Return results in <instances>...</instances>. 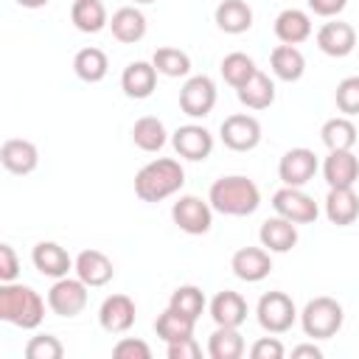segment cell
Segmentation results:
<instances>
[{
  "mask_svg": "<svg viewBox=\"0 0 359 359\" xmlns=\"http://www.w3.org/2000/svg\"><path fill=\"white\" fill-rule=\"evenodd\" d=\"M208 202L213 210H219L224 216H250L261 205V191L250 177L230 174V177H219L210 185Z\"/></svg>",
  "mask_w": 359,
  "mask_h": 359,
  "instance_id": "1",
  "label": "cell"
},
{
  "mask_svg": "<svg viewBox=\"0 0 359 359\" xmlns=\"http://www.w3.org/2000/svg\"><path fill=\"white\" fill-rule=\"evenodd\" d=\"M185 182V171L171 157H157L135 174V194L143 202H163L177 194Z\"/></svg>",
  "mask_w": 359,
  "mask_h": 359,
  "instance_id": "2",
  "label": "cell"
},
{
  "mask_svg": "<svg viewBox=\"0 0 359 359\" xmlns=\"http://www.w3.org/2000/svg\"><path fill=\"white\" fill-rule=\"evenodd\" d=\"M45 317V300L22 283H3L0 286V320L11 323L22 331H31Z\"/></svg>",
  "mask_w": 359,
  "mask_h": 359,
  "instance_id": "3",
  "label": "cell"
},
{
  "mask_svg": "<svg viewBox=\"0 0 359 359\" xmlns=\"http://www.w3.org/2000/svg\"><path fill=\"white\" fill-rule=\"evenodd\" d=\"M345 311L334 297H314L306 303V309L300 311V325L306 331V337L311 339H328L342 328Z\"/></svg>",
  "mask_w": 359,
  "mask_h": 359,
  "instance_id": "4",
  "label": "cell"
},
{
  "mask_svg": "<svg viewBox=\"0 0 359 359\" xmlns=\"http://www.w3.org/2000/svg\"><path fill=\"white\" fill-rule=\"evenodd\" d=\"M255 314H258V325L264 331H269V334H283L297 320L294 300L286 292H266V294H261V300L255 306Z\"/></svg>",
  "mask_w": 359,
  "mask_h": 359,
  "instance_id": "5",
  "label": "cell"
},
{
  "mask_svg": "<svg viewBox=\"0 0 359 359\" xmlns=\"http://www.w3.org/2000/svg\"><path fill=\"white\" fill-rule=\"evenodd\" d=\"M87 283L81 278H56L48 289V309L59 317H76L87 306Z\"/></svg>",
  "mask_w": 359,
  "mask_h": 359,
  "instance_id": "6",
  "label": "cell"
},
{
  "mask_svg": "<svg viewBox=\"0 0 359 359\" xmlns=\"http://www.w3.org/2000/svg\"><path fill=\"white\" fill-rule=\"evenodd\" d=\"M272 208L278 216H283L294 224H311L320 216L317 202L303 188H292V185H283L280 191L272 194Z\"/></svg>",
  "mask_w": 359,
  "mask_h": 359,
  "instance_id": "7",
  "label": "cell"
},
{
  "mask_svg": "<svg viewBox=\"0 0 359 359\" xmlns=\"http://www.w3.org/2000/svg\"><path fill=\"white\" fill-rule=\"evenodd\" d=\"M171 219H174V224H177L182 233H188V236H202V233H208L210 224H213V208H210V202H202L199 196L185 194V196H180V199L174 202Z\"/></svg>",
  "mask_w": 359,
  "mask_h": 359,
  "instance_id": "8",
  "label": "cell"
},
{
  "mask_svg": "<svg viewBox=\"0 0 359 359\" xmlns=\"http://www.w3.org/2000/svg\"><path fill=\"white\" fill-rule=\"evenodd\" d=\"M219 135H222V143L233 151H252L258 143H261V123L258 118L247 115V112H236V115H227L219 126Z\"/></svg>",
  "mask_w": 359,
  "mask_h": 359,
  "instance_id": "9",
  "label": "cell"
},
{
  "mask_svg": "<svg viewBox=\"0 0 359 359\" xmlns=\"http://www.w3.org/2000/svg\"><path fill=\"white\" fill-rule=\"evenodd\" d=\"M216 107V84L210 76H191L180 90V109L188 118H205Z\"/></svg>",
  "mask_w": 359,
  "mask_h": 359,
  "instance_id": "10",
  "label": "cell"
},
{
  "mask_svg": "<svg viewBox=\"0 0 359 359\" xmlns=\"http://www.w3.org/2000/svg\"><path fill=\"white\" fill-rule=\"evenodd\" d=\"M317 154L306 146H297V149H289L280 163H278V177L283 185H292V188H303L306 182L314 180L317 174Z\"/></svg>",
  "mask_w": 359,
  "mask_h": 359,
  "instance_id": "11",
  "label": "cell"
},
{
  "mask_svg": "<svg viewBox=\"0 0 359 359\" xmlns=\"http://www.w3.org/2000/svg\"><path fill=\"white\" fill-rule=\"evenodd\" d=\"M171 143H174V151L191 163H199V160H208L210 151H213V135L199 126V123H185L180 126L174 135H171Z\"/></svg>",
  "mask_w": 359,
  "mask_h": 359,
  "instance_id": "12",
  "label": "cell"
},
{
  "mask_svg": "<svg viewBox=\"0 0 359 359\" xmlns=\"http://www.w3.org/2000/svg\"><path fill=\"white\" fill-rule=\"evenodd\" d=\"M137 309L129 294H109L98 309V323L109 334H126L135 325Z\"/></svg>",
  "mask_w": 359,
  "mask_h": 359,
  "instance_id": "13",
  "label": "cell"
},
{
  "mask_svg": "<svg viewBox=\"0 0 359 359\" xmlns=\"http://www.w3.org/2000/svg\"><path fill=\"white\" fill-rule=\"evenodd\" d=\"M230 269L238 280H247V283H258L269 275L272 269V258H269V250L264 247H241L233 252L230 258Z\"/></svg>",
  "mask_w": 359,
  "mask_h": 359,
  "instance_id": "14",
  "label": "cell"
},
{
  "mask_svg": "<svg viewBox=\"0 0 359 359\" xmlns=\"http://www.w3.org/2000/svg\"><path fill=\"white\" fill-rule=\"evenodd\" d=\"M317 48L325 56H334V59L348 56L356 48V31H353V25L351 22H342V20H331L325 25H320V31H317Z\"/></svg>",
  "mask_w": 359,
  "mask_h": 359,
  "instance_id": "15",
  "label": "cell"
},
{
  "mask_svg": "<svg viewBox=\"0 0 359 359\" xmlns=\"http://www.w3.org/2000/svg\"><path fill=\"white\" fill-rule=\"evenodd\" d=\"M0 163H3L6 171L17 174V177H25L39 165V151H36V146L31 140L8 137L0 146Z\"/></svg>",
  "mask_w": 359,
  "mask_h": 359,
  "instance_id": "16",
  "label": "cell"
},
{
  "mask_svg": "<svg viewBox=\"0 0 359 359\" xmlns=\"http://www.w3.org/2000/svg\"><path fill=\"white\" fill-rule=\"evenodd\" d=\"M73 269H76V278H81L90 289L95 286H107L115 275V266L112 261L101 252V250H81L73 261Z\"/></svg>",
  "mask_w": 359,
  "mask_h": 359,
  "instance_id": "17",
  "label": "cell"
},
{
  "mask_svg": "<svg viewBox=\"0 0 359 359\" xmlns=\"http://www.w3.org/2000/svg\"><path fill=\"white\" fill-rule=\"evenodd\" d=\"M31 261H34V266L42 272V275H48V278H65L70 269H73V258L67 255V250L62 247V244H56V241H39V244H34V250H31Z\"/></svg>",
  "mask_w": 359,
  "mask_h": 359,
  "instance_id": "18",
  "label": "cell"
},
{
  "mask_svg": "<svg viewBox=\"0 0 359 359\" xmlns=\"http://www.w3.org/2000/svg\"><path fill=\"white\" fill-rule=\"evenodd\" d=\"M157 87V67L151 62H129L121 73V90L129 95V98H149Z\"/></svg>",
  "mask_w": 359,
  "mask_h": 359,
  "instance_id": "19",
  "label": "cell"
},
{
  "mask_svg": "<svg viewBox=\"0 0 359 359\" xmlns=\"http://www.w3.org/2000/svg\"><path fill=\"white\" fill-rule=\"evenodd\" d=\"M323 177L328 188H351L359 180V157L353 151H328L323 163Z\"/></svg>",
  "mask_w": 359,
  "mask_h": 359,
  "instance_id": "20",
  "label": "cell"
},
{
  "mask_svg": "<svg viewBox=\"0 0 359 359\" xmlns=\"http://www.w3.org/2000/svg\"><path fill=\"white\" fill-rule=\"evenodd\" d=\"M325 216L331 224L337 227H348L359 219V196L351 188H328V196H325Z\"/></svg>",
  "mask_w": 359,
  "mask_h": 359,
  "instance_id": "21",
  "label": "cell"
},
{
  "mask_svg": "<svg viewBox=\"0 0 359 359\" xmlns=\"http://www.w3.org/2000/svg\"><path fill=\"white\" fill-rule=\"evenodd\" d=\"M258 238H261V247L269 252H289L297 244V224L283 216H272L261 224Z\"/></svg>",
  "mask_w": 359,
  "mask_h": 359,
  "instance_id": "22",
  "label": "cell"
},
{
  "mask_svg": "<svg viewBox=\"0 0 359 359\" xmlns=\"http://www.w3.org/2000/svg\"><path fill=\"white\" fill-rule=\"evenodd\" d=\"M275 36L283 45H300L311 36V17L303 8H283L275 17Z\"/></svg>",
  "mask_w": 359,
  "mask_h": 359,
  "instance_id": "23",
  "label": "cell"
},
{
  "mask_svg": "<svg viewBox=\"0 0 359 359\" xmlns=\"http://www.w3.org/2000/svg\"><path fill=\"white\" fill-rule=\"evenodd\" d=\"M210 317L216 325H224V328H238L244 320H247V300L238 294V292H219L213 300H210Z\"/></svg>",
  "mask_w": 359,
  "mask_h": 359,
  "instance_id": "24",
  "label": "cell"
},
{
  "mask_svg": "<svg viewBox=\"0 0 359 359\" xmlns=\"http://www.w3.org/2000/svg\"><path fill=\"white\" fill-rule=\"evenodd\" d=\"M109 28H112V36L123 45H135L146 36V14L135 6H123L112 14L109 20Z\"/></svg>",
  "mask_w": 359,
  "mask_h": 359,
  "instance_id": "25",
  "label": "cell"
},
{
  "mask_svg": "<svg viewBox=\"0 0 359 359\" xmlns=\"http://www.w3.org/2000/svg\"><path fill=\"white\" fill-rule=\"evenodd\" d=\"M269 67L280 81H297L306 73V56L294 45H278L269 53Z\"/></svg>",
  "mask_w": 359,
  "mask_h": 359,
  "instance_id": "26",
  "label": "cell"
},
{
  "mask_svg": "<svg viewBox=\"0 0 359 359\" xmlns=\"http://www.w3.org/2000/svg\"><path fill=\"white\" fill-rule=\"evenodd\" d=\"M213 17L224 34H244L252 25V8L244 0H222Z\"/></svg>",
  "mask_w": 359,
  "mask_h": 359,
  "instance_id": "27",
  "label": "cell"
},
{
  "mask_svg": "<svg viewBox=\"0 0 359 359\" xmlns=\"http://www.w3.org/2000/svg\"><path fill=\"white\" fill-rule=\"evenodd\" d=\"M236 95H238V101H241L247 109H266V107H272V101H275V84H272V79H269L266 73L255 70V76H252L247 84H241V87L236 90Z\"/></svg>",
  "mask_w": 359,
  "mask_h": 359,
  "instance_id": "28",
  "label": "cell"
},
{
  "mask_svg": "<svg viewBox=\"0 0 359 359\" xmlns=\"http://www.w3.org/2000/svg\"><path fill=\"white\" fill-rule=\"evenodd\" d=\"M320 137H323L328 151H351L356 143V126L348 115H337V118H328L323 123Z\"/></svg>",
  "mask_w": 359,
  "mask_h": 359,
  "instance_id": "29",
  "label": "cell"
},
{
  "mask_svg": "<svg viewBox=\"0 0 359 359\" xmlns=\"http://www.w3.org/2000/svg\"><path fill=\"white\" fill-rule=\"evenodd\" d=\"M70 20L81 34H98L104 25H109L107 20V8L101 0H73L70 6Z\"/></svg>",
  "mask_w": 359,
  "mask_h": 359,
  "instance_id": "30",
  "label": "cell"
},
{
  "mask_svg": "<svg viewBox=\"0 0 359 359\" xmlns=\"http://www.w3.org/2000/svg\"><path fill=\"white\" fill-rule=\"evenodd\" d=\"M165 140H168V132H165V126H163L160 118L143 115V118L135 121V126H132V143L140 151H160L165 146Z\"/></svg>",
  "mask_w": 359,
  "mask_h": 359,
  "instance_id": "31",
  "label": "cell"
},
{
  "mask_svg": "<svg viewBox=\"0 0 359 359\" xmlns=\"http://www.w3.org/2000/svg\"><path fill=\"white\" fill-rule=\"evenodd\" d=\"M73 70H76V76L81 81L98 84L107 76V70H109V59H107V53L101 48H81L73 56Z\"/></svg>",
  "mask_w": 359,
  "mask_h": 359,
  "instance_id": "32",
  "label": "cell"
},
{
  "mask_svg": "<svg viewBox=\"0 0 359 359\" xmlns=\"http://www.w3.org/2000/svg\"><path fill=\"white\" fill-rule=\"evenodd\" d=\"M194 325H196V320L180 314V311L171 309V306L154 320V331H157V337H160L165 345H168V342H177V339H185V337H194Z\"/></svg>",
  "mask_w": 359,
  "mask_h": 359,
  "instance_id": "33",
  "label": "cell"
},
{
  "mask_svg": "<svg viewBox=\"0 0 359 359\" xmlns=\"http://www.w3.org/2000/svg\"><path fill=\"white\" fill-rule=\"evenodd\" d=\"M208 353H210V359H241L244 337L238 334V328L216 325V331L208 339Z\"/></svg>",
  "mask_w": 359,
  "mask_h": 359,
  "instance_id": "34",
  "label": "cell"
},
{
  "mask_svg": "<svg viewBox=\"0 0 359 359\" xmlns=\"http://www.w3.org/2000/svg\"><path fill=\"white\" fill-rule=\"evenodd\" d=\"M151 65L157 67V73L168 76V79H180L191 73V56L180 48H157L151 56Z\"/></svg>",
  "mask_w": 359,
  "mask_h": 359,
  "instance_id": "35",
  "label": "cell"
},
{
  "mask_svg": "<svg viewBox=\"0 0 359 359\" xmlns=\"http://www.w3.org/2000/svg\"><path fill=\"white\" fill-rule=\"evenodd\" d=\"M255 62H252V56H247V53H241V50H233V53H227L224 59H222V76H224V81L230 84V87H241V84H247L252 76H255Z\"/></svg>",
  "mask_w": 359,
  "mask_h": 359,
  "instance_id": "36",
  "label": "cell"
},
{
  "mask_svg": "<svg viewBox=\"0 0 359 359\" xmlns=\"http://www.w3.org/2000/svg\"><path fill=\"white\" fill-rule=\"evenodd\" d=\"M168 306L177 309L180 314L191 317V320H199V314L205 311V292L199 286H177L168 297Z\"/></svg>",
  "mask_w": 359,
  "mask_h": 359,
  "instance_id": "37",
  "label": "cell"
},
{
  "mask_svg": "<svg viewBox=\"0 0 359 359\" xmlns=\"http://www.w3.org/2000/svg\"><path fill=\"white\" fill-rule=\"evenodd\" d=\"M334 101H337V109L342 115H359V76H348L337 84V93H334Z\"/></svg>",
  "mask_w": 359,
  "mask_h": 359,
  "instance_id": "38",
  "label": "cell"
},
{
  "mask_svg": "<svg viewBox=\"0 0 359 359\" xmlns=\"http://www.w3.org/2000/svg\"><path fill=\"white\" fill-rule=\"evenodd\" d=\"M25 356L28 359H62L65 356V348L56 337L50 334H39V337H31L28 345H25Z\"/></svg>",
  "mask_w": 359,
  "mask_h": 359,
  "instance_id": "39",
  "label": "cell"
},
{
  "mask_svg": "<svg viewBox=\"0 0 359 359\" xmlns=\"http://www.w3.org/2000/svg\"><path fill=\"white\" fill-rule=\"evenodd\" d=\"M112 356H115V359H149V356H151V348H149L143 339L123 337V339L115 342Z\"/></svg>",
  "mask_w": 359,
  "mask_h": 359,
  "instance_id": "40",
  "label": "cell"
},
{
  "mask_svg": "<svg viewBox=\"0 0 359 359\" xmlns=\"http://www.w3.org/2000/svg\"><path fill=\"white\" fill-rule=\"evenodd\" d=\"M283 353H286V348H283V342L278 337H261L250 348L252 359H283Z\"/></svg>",
  "mask_w": 359,
  "mask_h": 359,
  "instance_id": "41",
  "label": "cell"
},
{
  "mask_svg": "<svg viewBox=\"0 0 359 359\" xmlns=\"http://www.w3.org/2000/svg\"><path fill=\"white\" fill-rule=\"evenodd\" d=\"M20 275V258L11 244H0V280L11 283Z\"/></svg>",
  "mask_w": 359,
  "mask_h": 359,
  "instance_id": "42",
  "label": "cell"
},
{
  "mask_svg": "<svg viewBox=\"0 0 359 359\" xmlns=\"http://www.w3.org/2000/svg\"><path fill=\"white\" fill-rule=\"evenodd\" d=\"M168 359H199L202 356V348L194 337H185V339H177V342H168L165 348Z\"/></svg>",
  "mask_w": 359,
  "mask_h": 359,
  "instance_id": "43",
  "label": "cell"
},
{
  "mask_svg": "<svg viewBox=\"0 0 359 359\" xmlns=\"http://www.w3.org/2000/svg\"><path fill=\"white\" fill-rule=\"evenodd\" d=\"M345 6H348V0H309V8L320 17H337Z\"/></svg>",
  "mask_w": 359,
  "mask_h": 359,
  "instance_id": "44",
  "label": "cell"
},
{
  "mask_svg": "<svg viewBox=\"0 0 359 359\" xmlns=\"http://www.w3.org/2000/svg\"><path fill=\"white\" fill-rule=\"evenodd\" d=\"M292 356H294V359H300V356L320 359V356H323V351H320L317 345H297V348H292Z\"/></svg>",
  "mask_w": 359,
  "mask_h": 359,
  "instance_id": "45",
  "label": "cell"
},
{
  "mask_svg": "<svg viewBox=\"0 0 359 359\" xmlns=\"http://www.w3.org/2000/svg\"><path fill=\"white\" fill-rule=\"evenodd\" d=\"M22 8H42V6H48V0H17Z\"/></svg>",
  "mask_w": 359,
  "mask_h": 359,
  "instance_id": "46",
  "label": "cell"
},
{
  "mask_svg": "<svg viewBox=\"0 0 359 359\" xmlns=\"http://www.w3.org/2000/svg\"><path fill=\"white\" fill-rule=\"evenodd\" d=\"M135 3H154V0H135Z\"/></svg>",
  "mask_w": 359,
  "mask_h": 359,
  "instance_id": "47",
  "label": "cell"
}]
</instances>
